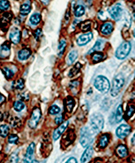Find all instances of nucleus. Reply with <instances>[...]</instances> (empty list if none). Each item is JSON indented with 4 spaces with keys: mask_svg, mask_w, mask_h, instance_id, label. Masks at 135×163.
<instances>
[{
    "mask_svg": "<svg viewBox=\"0 0 135 163\" xmlns=\"http://www.w3.org/2000/svg\"><path fill=\"white\" fill-rule=\"evenodd\" d=\"M20 99H21L22 100L27 101L29 99V96L27 95H25L24 93H23V94L22 93L20 96Z\"/></svg>",
    "mask_w": 135,
    "mask_h": 163,
    "instance_id": "nucleus-45",
    "label": "nucleus"
},
{
    "mask_svg": "<svg viewBox=\"0 0 135 163\" xmlns=\"http://www.w3.org/2000/svg\"><path fill=\"white\" fill-rule=\"evenodd\" d=\"M14 86L18 90H22L24 87V80L22 79L17 80L16 82H14Z\"/></svg>",
    "mask_w": 135,
    "mask_h": 163,
    "instance_id": "nucleus-31",
    "label": "nucleus"
},
{
    "mask_svg": "<svg viewBox=\"0 0 135 163\" xmlns=\"http://www.w3.org/2000/svg\"><path fill=\"white\" fill-rule=\"evenodd\" d=\"M81 67H82V65L80 64L79 62H77L75 65V66L70 70L69 75H68L70 77H72L76 75L80 71Z\"/></svg>",
    "mask_w": 135,
    "mask_h": 163,
    "instance_id": "nucleus-20",
    "label": "nucleus"
},
{
    "mask_svg": "<svg viewBox=\"0 0 135 163\" xmlns=\"http://www.w3.org/2000/svg\"><path fill=\"white\" fill-rule=\"evenodd\" d=\"M10 6L8 1H0V10H7Z\"/></svg>",
    "mask_w": 135,
    "mask_h": 163,
    "instance_id": "nucleus-33",
    "label": "nucleus"
},
{
    "mask_svg": "<svg viewBox=\"0 0 135 163\" xmlns=\"http://www.w3.org/2000/svg\"><path fill=\"white\" fill-rule=\"evenodd\" d=\"M41 19V16L39 13H34L30 17V22L34 26L39 24Z\"/></svg>",
    "mask_w": 135,
    "mask_h": 163,
    "instance_id": "nucleus-21",
    "label": "nucleus"
},
{
    "mask_svg": "<svg viewBox=\"0 0 135 163\" xmlns=\"http://www.w3.org/2000/svg\"><path fill=\"white\" fill-rule=\"evenodd\" d=\"M131 45L129 41H124L116 51V57L119 59H125L131 51Z\"/></svg>",
    "mask_w": 135,
    "mask_h": 163,
    "instance_id": "nucleus-3",
    "label": "nucleus"
},
{
    "mask_svg": "<svg viewBox=\"0 0 135 163\" xmlns=\"http://www.w3.org/2000/svg\"><path fill=\"white\" fill-rule=\"evenodd\" d=\"M135 111V108L133 106H129L127 109V116L128 118H130L132 115L134 114Z\"/></svg>",
    "mask_w": 135,
    "mask_h": 163,
    "instance_id": "nucleus-36",
    "label": "nucleus"
},
{
    "mask_svg": "<svg viewBox=\"0 0 135 163\" xmlns=\"http://www.w3.org/2000/svg\"><path fill=\"white\" fill-rule=\"evenodd\" d=\"M66 45H67V43H66V41L65 40H61L59 45L58 46L59 56H62L63 54V52H64V50H65V48L66 47Z\"/></svg>",
    "mask_w": 135,
    "mask_h": 163,
    "instance_id": "nucleus-28",
    "label": "nucleus"
},
{
    "mask_svg": "<svg viewBox=\"0 0 135 163\" xmlns=\"http://www.w3.org/2000/svg\"><path fill=\"white\" fill-rule=\"evenodd\" d=\"M18 160L19 159H18V157H17V155H12L11 156L10 159V163H17Z\"/></svg>",
    "mask_w": 135,
    "mask_h": 163,
    "instance_id": "nucleus-40",
    "label": "nucleus"
},
{
    "mask_svg": "<svg viewBox=\"0 0 135 163\" xmlns=\"http://www.w3.org/2000/svg\"><path fill=\"white\" fill-rule=\"evenodd\" d=\"M91 124L93 129L96 132L101 131L103 128L104 119L99 113H95L91 117Z\"/></svg>",
    "mask_w": 135,
    "mask_h": 163,
    "instance_id": "nucleus-4",
    "label": "nucleus"
},
{
    "mask_svg": "<svg viewBox=\"0 0 135 163\" xmlns=\"http://www.w3.org/2000/svg\"><path fill=\"white\" fill-rule=\"evenodd\" d=\"M3 73L5 75L6 77L8 78V79H11L13 77V76L14 75V73L9 69L6 67H4L3 68Z\"/></svg>",
    "mask_w": 135,
    "mask_h": 163,
    "instance_id": "nucleus-32",
    "label": "nucleus"
},
{
    "mask_svg": "<svg viewBox=\"0 0 135 163\" xmlns=\"http://www.w3.org/2000/svg\"><path fill=\"white\" fill-rule=\"evenodd\" d=\"M108 143V138L106 135H104L101 137L99 141V146L102 148H104L107 146Z\"/></svg>",
    "mask_w": 135,
    "mask_h": 163,
    "instance_id": "nucleus-30",
    "label": "nucleus"
},
{
    "mask_svg": "<svg viewBox=\"0 0 135 163\" xmlns=\"http://www.w3.org/2000/svg\"><path fill=\"white\" fill-rule=\"evenodd\" d=\"M41 116L42 113L41 110L39 108H35L32 111L31 118L28 122V125L30 128L34 129L36 127L41 118Z\"/></svg>",
    "mask_w": 135,
    "mask_h": 163,
    "instance_id": "nucleus-6",
    "label": "nucleus"
},
{
    "mask_svg": "<svg viewBox=\"0 0 135 163\" xmlns=\"http://www.w3.org/2000/svg\"><path fill=\"white\" fill-rule=\"evenodd\" d=\"M103 41L101 40V39L97 40V41L96 42L95 44L94 45V46L89 50V51L87 53L90 54V53H93V52L98 51L99 50H101L103 47Z\"/></svg>",
    "mask_w": 135,
    "mask_h": 163,
    "instance_id": "nucleus-18",
    "label": "nucleus"
},
{
    "mask_svg": "<svg viewBox=\"0 0 135 163\" xmlns=\"http://www.w3.org/2000/svg\"><path fill=\"white\" fill-rule=\"evenodd\" d=\"M85 13V8L82 5H79L76 7L74 14L76 17H81Z\"/></svg>",
    "mask_w": 135,
    "mask_h": 163,
    "instance_id": "nucleus-25",
    "label": "nucleus"
},
{
    "mask_svg": "<svg viewBox=\"0 0 135 163\" xmlns=\"http://www.w3.org/2000/svg\"><path fill=\"white\" fill-rule=\"evenodd\" d=\"M10 44L8 41L5 42L4 44L1 46V56L2 58L7 57L10 54Z\"/></svg>",
    "mask_w": 135,
    "mask_h": 163,
    "instance_id": "nucleus-15",
    "label": "nucleus"
},
{
    "mask_svg": "<svg viewBox=\"0 0 135 163\" xmlns=\"http://www.w3.org/2000/svg\"><path fill=\"white\" fill-rule=\"evenodd\" d=\"M24 104L21 101H17L14 104V108L17 112L22 111L24 108Z\"/></svg>",
    "mask_w": 135,
    "mask_h": 163,
    "instance_id": "nucleus-27",
    "label": "nucleus"
},
{
    "mask_svg": "<svg viewBox=\"0 0 135 163\" xmlns=\"http://www.w3.org/2000/svg\"><path fill=\"white\" fill-rule=\"evenodd\" d=\"M31 9L32 8L30 5L27 3H24L21 6L20 13L23 16H26L30 13Z\"/></svg>",
    "mask_w": 135,
    "mask_h": 163,
    "instance_id": "nucleus-19",
    "label": "nucleus"
},
{
    "mask_svg": "<svg viewBox=\"0 0 135 163\" xmlns=\"http://www.w3.org/2000/svg\"><path fill=\"white\" fill-rule=\"evenodd\" d=\"M131 141H132V144L135 145V134L134 135V136H133V137H132V139H131Z\"/></svg>",
    "mask_w": 135,
    "mask_h": 163,
    "instance_id": "nucleus-46",
    "label": "nucleus"
},
{
    "mask_svg": "<svg viewBox=\"0 0 135 163\" xmlns=\"http://www.w3.org/2000/svg\"><path fill=\"white\" fill-rule=\"evenodd\" d=\"M109 14L113 19L115 21H118L122 17L123 13V7L120 3H117L114 6L110 7L107 9Z\"/></svg>",
    "mask_w": 135,
    "mask_h": 163,
    "instance_id": "nucleus-5",
    "label": "nucleus"
},
{
    "mask_svg": "<svg viewBox=\"0 0 135 163\" xmlns=\"http://www.w3.org/2000/svg\"><path fill=\"white\" fill-rule=\"evenodd\" d=\"M93 154V148L91 146L87 147L86 150L84 152L81 158V162L82 163L87 162L92 158Z\"/></svg>",
    "mask_w": 135,
    "mask_h": 163,
    "instance_id": "nucleus-14",
    "label": "nucleus"
},
{
    "mask_svg": "<svg viewBox=\"0 0 135 163\" xmlns=\"http://www.w3.org/2000/svg\"><path fill=\"white\" fill-rule=\"evenodd\" d=\"M134 18H135V13L134 14Z\"/></svg>",
    "mask_w": 135,
    "mask_h": 163,
    "instance_id": "nucleus-51",
    "label": "nucleus"
},
{
    "mask_svg": "<svg viewBox=\"0 0 135 163\" xmlns=\"http://www.w3.org/2000/svg\"><path fill=\"white\" fill-rule=\"evenodd\" d=\"M1 116H2V114H1V113H0V119L1 118Z\"/></svg>",
    "mask_w": 135,
    "mask_h": 163,
    "instance_id": "nucleus-50",
    "label": "nucleus"
},
{
    "mask_svg": "<svg viewBox=\"0 0 135 163\" xmlns=\"http://www.w3.org/2000/svg\"><path fill=\"white\" fill-rule=\"evenodd\" d=\"M3 17H4V20L6 21H8L9 22L10 21L11 19H12V14H10L9 13H6L3 14Z\"/></svg>",
    "mask_w": 135,
    "mask_h": 163,
    "instance_id": "nucleus-38",
    "label": "nucleus"
},
{
    "mask_svg": "<svg viewBox=\"0 0 135 163\" xmlns=\"http://www.w3.org/2000/svg\"><path fill=\"white\" fill-rule=\"evenodd\" d=\"M3 96L2 95L0 94V102H1V101L3 100Z\"/></svg>",
    "mask_w": 135,
    "mask_h": 163,
    "instance_id": "nucleus-47",
    "label": "nucleus"
},
{
    "mask_svg": "<svg viewBox=\"0 0 135 163\" xmlns=\"http://www.w3.org/2000/svg\"><path fill=\"white\" fill-rule=\"evenodd\" d=\"M19 123H21L20 119L15 118L14 119L12 120V125L14 127H16V126H18V124H19Z\"/></svg>",
    "mask_w": 135,
    "mask_h": 163,
    "instance_id": "nucleus-42",
    "label": "nucleus"
},
{
    "mask_svg": "<svg viewBox=\"0 0 135 163\" xmlns=\"http://www.w3.org/2000/svg\"><path fill=\"white\" fill-rule=\"evenodd\" d=\"M60 111H61L60 108L55 104L52 106L49 109V113L52 115H57L60 113Z\"/></svg>",
    "mask_w": 135,
    "mask_h": 163,
    "instance_id": "nucleus-29",
    "label": "nucleus"
},
{
    "mask_svg": "<svg viewBox=\"0 0 135 163\" xmlns=\"http://www.w3.org/2000/svg\"><path fill=\"white\" fill-rule=\"evenodd\" d=\"M65 163H77V160L74 157L70 158Z\"/></svg>",
    "mask_w": 135,
    "mask_h": 163,
    "instance_id": "nucleus-44",
    "label": "nucleus"
},
{
    "mask_svg": "<svg viewBox=\"0 0 135 163\" xmlns=\"http://www.w3.org/2000/svg\"><path fill=\"white\" fill-rule=\"evenodd\" d=\"M123 119V108L122 105H119L117 109L116 114V121L117 122H120Z\"/></svg>",
    "mask_w": 135,
    "mask_h": 163,
    "instance_id": "nucleus-24",
    "label": "nucleus"
},
{
    "mask_svg": "<svg viewBox=\"0 0 135 163\" xmlns=\"http://www.w3.org/2000/svg\"><path fill=\"white\" fill-rule=\"evenodd\" d=\"M117 152L121 157H125L127 155V148L124 145H119L117 148Z\"/></svg>",
    "mask_w": 135,
    "mask_h": 163,
    "instance_id": "nucleus-23",
    "label": "nucleus"
},
{
    "mask_svg": "<svg viewBox=\"0 0 135 163\" xmlns=\"http://www.w3.org/2000/svg\"><path fill=\"white\" fill-rule=\"evenodd\" d=\"M75 101L70 96H68L64 100V105L65 109L69 113H71L75 106Z\"/></svg>",
    "mask_w": 135,
    "mask_h": 163,
    "instance_id": "nucleus-13",
    "label": "nucleus"
},
{
    "mask_svg": "<svg viewBox=\"0 0 135 163\" xmlns=\"http://www.w3.org/2000/svg\"><path fill=\"white\" fill-rule=\"evenodd\" d=\"M113 26L111 23H105L103 24L101 28V31L104 35H109L111 34L113 31Z\"/></svg>",
    "mask_w": 135,
    "mask_h": 163,
    "instance_id": "nucleus-17",
    "label": "nucleus"
},
{
    "mask_svg": "<svg viewBox=\"0 0 135 163\" xmlns=\"http://www.w3.org/2000/svg\"><path fill=\"white\" fill-rule=\"evenodd\" d=\"M19 139V137L16 134H11L9 136L8 142L10 143H15Z\"/></svg>",
    "mask_w": 135,
    "mask_h": 163,
    "instance_id": "nucleus-35",
    "label": "nucleus"
},
{
    "mask_svg": "<svg viewBox=\"0 0 135 163\" xmlns=\"http://www.w3.org/2000/svg\"><path fill=\"white\" fill-rule=\"evenodd\" d=\"M134 36H135V29L134 30Z\"/></svg>",
    "mask_w": 135,
    "mask_h": 163,
    "instance_id": "nucleus-49",
    "label": "nucleus"
},
{
    "mask_svg": "<svg viewBox=\"0 0 135 163\" xmlns=\"http://www.w3.org/2000/svg\"><path fill=\"white\" fill-rule=\"evenodd\" d=\"M42 29L41 28H37L34 32V36L37 41H39L41 37L42 36Z\"/></svg>",
    "mask_w": 135,
    "mask_h": 163,
    "instance_id": "nucleus-37",
    "label": "nucleus"
},
{
    "mask_svg": "<svg viewBox=\"0 0 135 163\" xmlns=\"http://www.w3.org/2000/svg\"><path fill=\"white\" fill-rule=\"evenodd\" d=\"M30 163H39L37 160H33V161H32V162Z\"/></svg>",
    "mask_w": 135,
    "mask_h": 163,
    "instance_id": "nucleus-48",
    "label": "nucleus"
},
{
    "mask_svg": "<svg viewBox=\"0 0 135 163\" xmlns=\"http://www.w3.org/2000/svg\"><path fill=\"white\" fill-rule=\"evenodd\" d=\"M63 116L62 115H60L57 116L55 118V123L57 125H59L63 121Z\"/></svg>",
    "mask_w": 135,
    "mask_h": 163,
    "instance_id": "nucleus-39",
    "label": "nucleus"
},
{
    "mask_svg": "<svg viewBox=\"0 0 135 163\" xmlns=\"http://www.w3.org/2000/svg\"></svg>",
    "mask_w": 135,
    "mask_h": 163,
    "instance_id": "nucleus-52",
    "label": "nucleus"
},
{
    "mask_svg": "<svg viewBox=\"0 0 135 163\" xmlns=\"http://www.w3.org/2000/svg\"><path fill=\"white\" fill-rule=\"evenodd\" d=\"M78 57V52L76 50H74L70 52L68 57V64L72 65L77 59Z\"/></svg>",
    "mask_w": 135,
    "mask_h": 163,
    "instance_id": "nucleus-22",
    "label": "nucleus"
},
{
    "mask_svg": "<svg viewBox=\"0 0 135 163\" xmlns=\"http://www.w3.org/2000/svg\"><path fill=\"white\" fill-rule=\"evenodd\" d=\"M68 125H69V121H67L61 125H60V127H59L56 129L53 134L54 139L56 140L60 138L61 135L63 134V133L67 127Z\"/></svg>",
    "mask_w": 135,
    "mask_h": 163,
    "instance_id": "nucleus-11",
    "label": "nucleus"
},
{
    "mask_svg": "<svg viewBox=\"0 0 135 163\" xmlns=\"http://www.w3.org/2000/svg\"><path fill=\"white\" fill-rule=\"evenodd\" d=\"M131 129V127L127 125H121L116 129V135L119 138L123 139L129 134Z\"/></svg>",
    "mask_w": 135,
    "mask_h": 163,
    "instance_id": "nucleus-8",
    "label": "nucleus"
},
{
    "mask_svg": "<svg viewBox=\"0 0 135 163\" xmlns=\"http://www.w3.org/2000/svg\"><path fill=\"white\" fill-rule=\"evenodd\" d=\"M93 38V34L92 32H89L80 36L77 39V44L80 46H82L87 44L90 42Z\"/></svg>",
    "mask_w": 135,
    "mask_h": 163,
    "instance_id": "nucleus-9",
    "label": "nucleus"
},
{
    "mask_svg": "<svg viewBox=\"0 0 135 163\" xmlns=\"http://www.w3.org/2000/svg\"><path fill=\"white\" fill-rule=\"evenodd\" d=\"M35 147V145L34 143L30 144L27 150V152L24 158V162L25 163H30L32 162V158L33 157V154L34 152V150Z\"/></svg>",
    "mask_w": 135,
    "mask_h": 163,
    "instance_id": "nucleus-10",
    "label": "nucleus"
},
{
    "mask_svg": "<svg viewBox=\"0 0 135 163\" xmlns=\"http://www.w3.org/2000/svg\"><path fill=\"white\" fill-rule=\"evenodd\" d=\"M98 17L101 20H106L107 17L105 15H104V13L103 11H101L98 13Z\"/></svg>",
    "mask_w": 135,
    "mask_h": 163,
    "instance_id": "nucleus-43",
    "label": "nucleus"
},
{
    "mask_svg": "<svg viewBox=\"0 0 135 163\" xmlns=\"http://www.w3.org/2000/svg\"><path fill=\"white\" fill-rule=\"evenodd\" d=\"M92 138L90 133L88 132L87 128L82 129L81 132V137L80 139V143L83 147L89 146L92 142Z\"/></svg>",
    "mask_w": 135,
    "mask_h": 163,
    "instance_id": "nucleus-7",
    "label": "nucleus"
},
{
    "mask_svg": "<svg viewBox=\"0 0 135 163\" xmlns=\"http://www.w3.org/2000/svg\"><path fill=\"white\" fill-rule=\"evenodd\" d=\"M94 86L98 91L103 94L108 92L110 87L109 80L103 76H97L96 78Z\"/></svg>",
    "mask_w": 135,
    "mask_h": 163,
    "instance_id": "nucleus-1",
    "label": "nucleus"
},
{
    "mask_svg": "<svg viewBox=\"0 0 135 163\" xmlns=\"http://www.w3.org/2000/svg\"><path fill=\"white\" fill-rule=\"evenodd\" d=\"M103 57V54L102 52H97L95 53L92 59L95 62H98L101 60L102 59Z\"/></svg>",
    "mask_w": 135,
    "mask_h": 163,
    "instance_id": "nucleus-34",
    "label": "nucleus"
},
{
    "mask_svg": "<svg viewBox=\"0 0 135 163\" xmlns=\"http://www.w3.org/2000/svg\"><path fill=\"white\" fill-rule=\"evenodd\" d=\"M9 128L7 125H3L0 126V136L3 138L7 136L9 132Z\"/></svg>",
    "mask_w": 135,
    "mask_h": 163,
    "instance_id": "nucleus-26",
    "label": "nucleus"
},
{
    "mask_svg": "<svg viewBox=\"0 0 135 163\" xmlns=\"http://www.w3.org/2000/svg\"><path fill=\"white\" fill-rule=\"evenodd\" d=\"M81 29L84 31H87L89 29H90V24H82V26L81 27Z\"/></svg>",
    "mask_w": 135,
    "mask_h": 163,
    "instance_id": "nucleus-41",
    "label": "nucleus"
},
{
    "mask_svg": "<svg viewBox=\"0 0 135 163\" xmlns=\"http://www.w3.org/2000/svg\"><path fill=\"white\" fill-rule=\"evenodd\" d=\"M32 54L31 51L28 48H24L18 53V58L20 60L24 61L25 60L28 59L29 57Z\"/></svg>",
    "mask_w": 135,
    "mask_h": 163,
    "instance_id": "nucleus-16",
    "label": "nucleus"
},
{
    "mask_svg": "<svg viewBox=\"0 0 135 163\" xmlns=\"http://www.w3.org/2000/svg\"><path fill=\"white\" fill-rule=\"evenodd\" d=\"M124 84V78L122 73H119L114 77L112 81V87L111 88V95L115 97L119 94Z\"/></svg>",
    "mask_w": 135,
    "mask_h": 163,
    "instance_id": "nucleus-2",
    "label": "nucleus"
},
{
    "mask_svg": "<svg viewBox=\"0 0 135 163\" xmlns=\"http://www.w3.org/2000/svg\"><path fill=\"white\" fill-rule=\"evenodd\" d=\"M10 39L14 44H18L20 41V32L17 28H13L9 34Z\"/></svg>",
    "mask_w": 135,
    "mask_h": 163,
    "instance_id": "nucleus-12",
    "label": "nucleus"
}]
</instances>
